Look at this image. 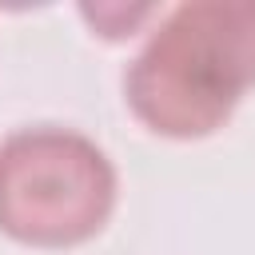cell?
Instances as JSON below:
<instances>
[{"mask_svg": "<svg viewBox=\"0 0 255 255\" xmlns=\"http://www.w3.org/2000/svg\"><path fill=\"white\" fill-rule=\"evenodd\" d=\"M255 88V0H183L159 12L124 68V104L159 139L215 135Z\"/></svg>", "mask_w": 255, "mask_h": 255, "instance_id": "1", "label": "cell"}, {"mask_svg": "<svg viewBox=\"0 0 255 255\" xmlns=\"http://www.w3.org/2000/svg\"><path fill=\"white\" fill-rule=\"evenodd\" d=\"M120 199L112 155L68 124H24L0 139V235L68 251L92 243Z\"/></svg>", "mask_w": 255, "mask_h": 255, "instance_id": "2", "label": "cell"}, {"mask_svg": "<svg viewBox=\"0 0 255 255\" xmlns=\"http://www.w3.org/2000/svg\"><path fill=\"white\" fill-rule=\"evenodd\" d=\"M80 16H84L100 36L124 40V36H131V28H135L139 20L155 16V8H151V4H143V8H124V4H96V8H92V4H84Z\"/></svg>", "mask_w": 255, "mask_h": 255, "instance_id": "3", "label": "cell"}]
</instances>
